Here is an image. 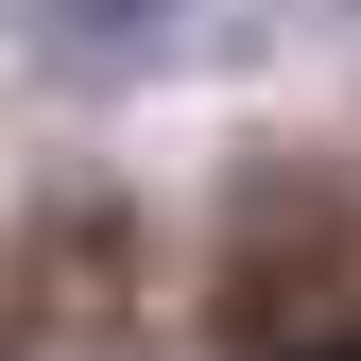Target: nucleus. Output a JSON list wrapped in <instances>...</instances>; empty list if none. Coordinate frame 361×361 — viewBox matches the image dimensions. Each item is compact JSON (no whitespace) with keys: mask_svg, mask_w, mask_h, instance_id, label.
Here are the masks:
<instances>
[{"mask_svg":"<svg viewBox=\"0 0 361 361\" xmlns=\"http://www.w3.org/2000/svg\"><path fill=\"white\" fill-rule=\"evenodd\" d=\"M18 344H69V361H104V344H138V224L121 207H69V224H35V258H18Z\"/></svg>","mask_w":361,"mask_h":361,"instance_id":"f03ea898","label":"nucleus"},{"mask_svg":"<svg viewBox=\"0 0 361 361\" xmlns=\"http://www.w3.org/2000/svg\"><path fill=\"white\" fill-rule=\"evenodd\" d=\"M0 361H35V344H18V310H0Z\"/></svg>","mask_w":361,"mask_h":361,"instance_id":"7ed1b4c3","label":"nucleus"},{"mask_svg":"<svg viewBox=\"0 0 361 361\" xmlns=\"http://www.w3.org/2000/svg\"><path fill=\"white\" fill-rule=\"evenodd\" d=\"M86 18H138V0H86Z\"/></svg>","mask_w":361,"mask_h":361,"instance_id":"20e7f679","label":"nucleus"},{"mask_svg":"<svg viewBox=\"0 0 361 361\" xmlns=\"http://www.w3.org/2000/svg\"><path fill=\"white\" fill-rule=\"evenodd\" d=\"M224 361H361V190L344 172H258L224 207Z\"/></svg>","mask_w":361,"mask_h":361,"instance_id":"f257e3e1","label":"nucleus"}]
</instances>
